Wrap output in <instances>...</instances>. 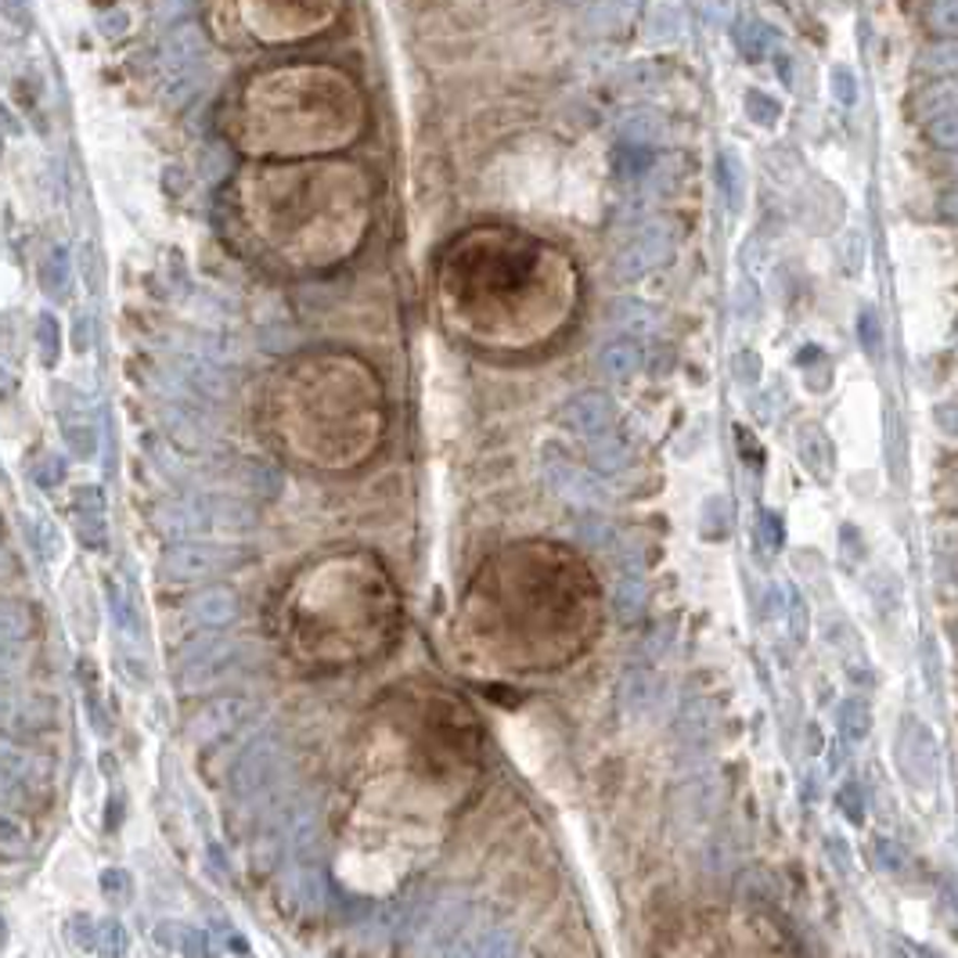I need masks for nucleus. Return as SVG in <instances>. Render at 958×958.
I'll use <instances>...</instances> for the list:
<instances>
[{
  "instance_id": "obj_1",
  "label": "nucleus",
  "mask_w": 958,
  "mask_h": 958,
  "mask_svg": "<svg viewBox=\"0 0 958 958\" xmlns=\"http://www.w3.org/2000/svg\"><path fill=\"white\" fill-rule=\"evenodd\" d=\"M472 919H476V905H472L469 894L450 890V894L433 897L422 922L414 927L419 930V951L425 958H447L450 948H455V941L461 937V930H465Z\"/></svg>"
},
{
  "instance_id": "obj_2",
  "label": "nucleus",
  "mask_w": 958,
  "mask_h": 958,
  "mask_svg": "<svg viewBox=\"0 0 958 958\" xmlns=\"http://www.w3.org/2000/svg\"><path fill=\"white\" fill-rule=\"evenodd\" d=\"M670 250H674V242H670L667 223H649V228H641L635 239L624 245V253L613 260V274L624 281L649 274V270H656L670 260Z\"/></svg>"
},
{
  "instance_id": "obj_3",
  "label": "nucleus",
  "mask_w": 958,
  "mask_h": 958,
  "mask_svg": "<svg viewBox=\"0 0 958 958\" xmlns=\"http://www.w3.org/2000/svg\"><path fill=\"white\" fill-rule=\"evenodd\" d=\"M559 422L566 425L570 433H577V436L602 439V436H610V430H613L616 408H613L610 393L588 389V393H577V397H570L566 404H562Z\"/></svg>"
},
{
  "instance_id": "obj_4",
  "label": "nucleus",
  "mask_w": 958,
  "mask_h": 958,
  "mask_svg": "<svg viewBox=\"0 0 958 958\" xmlns=\"http://www.w3.org/2000/svg\"><path fill=\"white\" fill-rule=\"evenodd\" d=\"M447 958H523V948L509 927H490V922L472 919Z\"/></svg>"
},
{
  "instance_id": "obj_5",
  "label": "nucleus",
  "mask_w": 958,
  "mask_h": 958,
  "mask_svg": "<svg viewBox=\"0 0 958 958\" xmlns=\"http://www.w3.org/2000/svg\"><path fill=\"white\" fill-rule=\"evenodd\" d=\"M545 483L559 498H566L573 504H584V509H599V504L610 501V494L602 490V483L588 476L584 469H577L566 458H548L545 461Z\"/></svg>"
},
{
  "instance_id": "obj_6",
  "label": "nucleus",
  "mask_w": 958,
  "mask_h": 958,
  "mask_svg": "<svg viewBox=\"0 0 958 958\" xmlns=\"http://www.w3.org/2000/svg\"><path fill=\"white\" fill-rule=\"evenodd\" d=\"M285 897L299 911H318L329 905V876L321 869V858H289Z\"/></svg>"
},
{
  "instance_id": "obj_7",
  "label": "nucleus",
  "mask_w": 958,
  "mask_h": 958,
  "mask_svg": "<svg viewBox=\"0 0 958 958\" xmlns=\"http://www.w3.org/2000/svg\"><path fill=\"white\" fill-rule=\"evenodd\" d=\"M900 768L916 779V785H930L937 775V739L919 720H908V736L900 731Z\"/></svg>"
},
{
  "instance_id": "obj_8",
  "label": "nucleus",
  "mask_w": 958,
  "mask_h": 958,
  "mask_svg": "<svg viewBox=\"0 0 958 958\" xmlns=\"http://www.w3.org/2000/svg\"><path fill=\"white\" fill-rule=\"evenodd\" d=\"M641 562L638 559H624V573H619L616 588H613V613L619 619H635L646 610V577H641Z\"/></svg>"
},
{
  "instance_id": "obj_9",
  "label": "nucleus",
  "mask_w": 958,
  "mask_h": 958,
  "mask_svg": "<svg viewBox=\"0 0 958 958\" xmlns=\"http://www.w3.org/2000/svg\"><path fill=\"white\" fill-rule=\"evenodd\" d=\"M660 695H663V689H660L656 674L635 670V674H627V678H624V689H619V703H624V710H627L630 717H646V714H652V710H656Z\"/></svg>"
},
{
  "instance_id": "obj_10",
  "label": "nucleus",
  "mask_w": 958,
  "mask_h": 958,
  "mask_svg": "<svg viewBox=\"0 0 958 958\" xmlns=\"http://www.w3.org/2000/svg\"><path fill=\"white\" fill-rule=\"evenodd\" d=\"M278 768H281V750L274 746V742H264V746H256L239 768V785L245 789V793H256V789H264L270 779H274Z\"/></svg>"
},
{
  "instance_id": "obj_11",
  "label": "nucleus",
  "mask_w": 958,
  "mask_h": 958,
  "mask_svg": "<svg viewBox=\"0 0 958 958\" xmlns=\"http://www.w3.org/2000/svg\"><path fill=\"white\" fill-rule=\"evenodd\" d=\"M613 324L627 335V340H638V335H649L652 329H656L660 318H656V310H652L649 303H641V299H616L613 303Z\"/></svg>"
},
{
  "instance_id": "obj_12",
  "label": "nucleus",
  "mask_w": 958,
  "mask_h": 958,
  "mask_svg": "<svg viewBox=\"0 0 958 958\" xmlns=\"http://www.w3.org/2000/svg\"><path fill=\"white\" fill-rule=\"evenodd\" d=\"M599 368L613 379H630L641 368V346L635 340H627V335H619V340L602 346Z\"/></svg>"
},
{
  "instance_id": "obj_13",
  "label": "nucleus",
  "mask_w": 958,
  "mask_h": 958,
  "mask_svg": "<svg viewBox=\"0 0 958 958\" xmlns=\"http://www.w3.org/2000/svg\"><path fill=\"white\" fill-rule=\"evenodd\" d=\"M731 37H736V48L746 54V59H768V51L775 48V33L768 22L761 18H742L736 29H731Z\"/></svg>"
},
{
  "instance_id": "obj_14",
  "label": "nucleus",
  "mask_w": 958,
  "mask_h": 958,
  "mask_svg": "<svg viewBox=\"0 0 958 958\" xmlns=\"http://www.w3.org/2000/svg\"><path fill=\"white\" fill-rule=\"evenodd\" d=\"M710 731H714V720H710V710H706V703H689L678 714V736H681V742L685 746H706L710 742Z\"/></svg>"
},
{
  "instance_id": "obj_15",
  "label": "nucleus",
  "mask_w": 958,
  "mask_h": 958,
  "mask_svg": "<svg viewBox=\"0 0 958 958\" xmlns=\"http://www.w3.org/2000/svg\"><path fill=\"white\" fill-rule=\"evenodd\" d=\"M800 458H804L807 472H815V476H821V480L832 476V447H829L826 433H818V430L800 433Z\"/></svg>"
},
{
  "instance_id": "obj_16",
  "label": "nucleus",
  "mask_w": 958,
  "mask_h": 958,
  "mask_svg": "<svg viewBox=\"0 0 958 958\" xmlns=\"http://www.w3.org/2000/svg\"><path fill=\"white\" fill-rule=\"evenodd\" d=\"M588 461L599 472H624V469H630V450L619 444L616 436H602V439H591V455H588Z\"/></svg>"
},
{
  "instance_id": "obj_17",
  "label": "nucleus",
  "mask_w": 958,
  "mask_h": 958,
  "mask_svg": "<svg viewBox=\"0 0 958 958\" xmlns=\"http://www.w3.org/2000/svg\"><path fill=\"white\" fill-rule=\"evenodd\" d=\"M872 728V714H869V703L865 699H847V703L840 706V736L843 742H861L865 736H869Z\"/></svg>"
},
{
  "instance_id": "obj_18",
  "label": "nucleus",
  "mask_w": 958,
  "mask_h": 958,
  "mask_svg": "<svg viewBox=\"0 0 958 958\" xmlns=\"http://www.w3.org/2000/svg\"><path fill=\"white\" fill-rule=\"evenodd\" d=\"M619 133H624V144H638V149H646V144L660 141L663 123H660L656 112H638V116H630L624 127H619Z\"/></svg>"
},
{
  "instance_id": "obj_19",
  "label": "nucleus",
  "mask_w": 958,
  "mask_h": 958,
  "mask_svg": "<svg viewBox=\"0 0 958 958\" xmlns=\"http://www.w3.org/2000/svg\"><path fill=\"white\" fill-rule=\"evenodd\" d=\"M577 540L591 548H610L613 545V526L602 520V515H584L577 523Z\"/></svg>"
},
{
  "instance_id": "obj_20",
  "label": "nucleus",
  "mask_w": 958,
  "mask_h": 958,
  "mask_svg": "<svg viewBox=\"0 0 958 958\" xmlns=\"http://www.w3.org/2000/svg\"><path fill=\"white\" fill-rule=\"evenodd\" d=\"M177 951L184 958H209V937L195 927H177Z\"/></svg>"
},
{
  "instance_id": "obj_21",
  "label": "nucleus",
  "mask_w": 958,
  "mask_h": 958,
  "mask_svg": "<svg viewBox=\"0 0 958 958\" xmlns=\"http://www.w3.org/2000/svg\"><path fill=\"white\" fill-rule=\"evenodd\" d=\"M98 948L105 951L108 958H119V955H127V948H130V937H127V930H123L119 922H105V927H98Z\"/></svg>"
},
{
  "instance_id": "obj_22",
  "label": "nucleus",
  "mask_w": 958,
  "mask_h": 958,
  "mask_svg": "<svg viewBox=\"0 0 958 958\" xmlns=\"http://www.w3.org/2000/svg\"><path fill=\"white\" fill-rule=\"evenodd\" d=\"M872 861H876L883 872H900V865H905V854H900L886 836H876V840H872Z\"/></svg>"
},
{
  "instance_id": "obj_23",
  "label": "nucleus",
  "mask_w": 958,
  "mask_h": 958,
  "mask_svg": "<svg viewBox=\"0 0 958 958\" xmlns=\"http://www.w3.org/2000/svg\"><path fill=\"white\" fill-rule=\"evenodd\" d=\"M746 108L753 119L764 123V127H771V123L779 119V101H771L768 94H757V90H750L746 94Z\"/></svg>"
},
{
  "instance_id": "obj_24",
  "label": "nucleus",
  "mask_w": 958,
  "mask_h": 958,
  "mask_svg": "<svg viewBox=\"0 0 958 958\" xmlns=\"http://www.w3.org/2000/svg\"><path fill=\"white\" fill-rule=\"evenodd\" d=\"M720 180H725L731 209H739L742 206V166L736 155H725V174H720Z\"/></svg>"
},
{
  "instance_id": "obj_25",
  "label": "nucleus",
  "mask_w": 958,
  "mask_h": 958,
  "mask_svg": "<svg viewBox=\"0 0 958 958\" xmlns=\"http://www.w3.org/2000/svg\"><path fill=\"white\" fill-rule=\"evenodd\" d=\"M840 810L847 815L851 821H861L865 818V796H861V785L858 782H847L840 789Z\"/></svg>"
},
{
  "instance_id": "obj_26",
  "label": "nucleus",
  "mask_w": 958,
  "mask_h": 958,
  "mask_svg": "<svg viewBox=\"0 0 958 958\" xmlns=\"http://www.w3.org/2000/svg\"><path fill=\"white\" fill-rule=\"evenodd\" d=\"M826 851H829V858L836 861V872H843V876H851V872H854V854H851V847H847V840L832 832V836H826Z\"/></svg>"
},
{
  "instance_id": "obj_27",
  "label": "nucleus",
  "mask_w": 958,
  "mask_h": 958,
  "mask_svg": "<svg viewBox=\"0 0 958 958\" xmlns=\"http://www.w3.org/2000/svg\"><path fill=\"white\" fill-rule=\"evenodd\" d=\"M832 90H836L840 105H854V101H858V80H854V73L843 69V65L832 73Z\"/></svg>"
},
{
  "instance_id": "obj_28",
  "label": "nucleus",
  "mask_w": 958,
  "mask_h": 958,
  "mask_svg": "<svg viewBox=\"0 0 958 958\" xmlns=\"http://www.w3.org/2000/svg\"><path fill=\"white\" fill-rule=\"evenodd\" d=\"M757 537L764 540V548H768V551L779 548L782 545V523H779V515H775V512H761Z\"/></svg>"
},
{
  "instance_id": "obj_29",
  "label": "nucleus",
  "mask_w": 958,
  "mask_h": 958,
  "mask_svg": "<svg viewBox=\"0 0 958 958\" xmlns=\"http://www.w3.org/2000/svg\"><path fill=\"white\" fill-rule=\"evenodd\" d=\"M731 368H736V379L746 382V386L757 382V375L750 371V368H757V357H753V354H736V357H731Z\"/></svg>"
},
{
  "instance_id": "obj_30",
  "label": "nucleus",
  "mask_w": 958,
  "mask_h": 958,
  "mask_svg": "<svg viewBox=\"0 0 958 958\" xmlns=\"http://www.w3.org/2000/svg\"><path fill=\"white\" fill-rule=\"evenodd\" d=\"M223 944H228V948L234 951V958H250L253 955L250 941H245L239 930H223Z\"/></svg>"
},
{
  "instance_id": "obj_31",
  "label": "nucleus",
  "mask_w": 958,
  "mask_h": 958,
  "mask_svg": "<svg viewBox=\"0 0 958 958\" xmlns=\"http://www.w3.org/2000/svg\"><path fill=\"white\" fill-rule=\"evenodd\" d=\"M4 941H8V930H4V919H0V951H4Z\"/></svg>"
}]
</instances>
